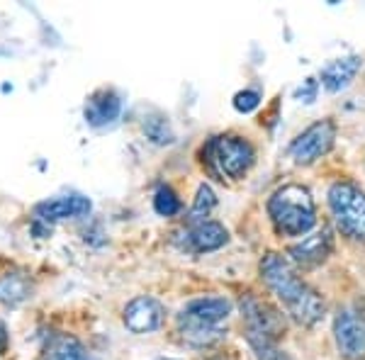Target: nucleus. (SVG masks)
<instances>
[{
  "instance_id": "nucleus-17",
  "label": "nucleus",
  "mask_w": 365,
  "mask_h": 360,
  "mask_svg": "<svg viewBox=\"0 0 365 360\" xmlns=\"http://www.w3.org/2000/svg\"><path fill=\"white\" fill-rule=\"evenodd\" d=\"M178 326L182 339L192 346H215L217 341L225 339V331L220 326H200V324H190V322H178Z\"/></svg>"
},
{
  "instance_id": "nucleus-9",
  "label": "nucleus",
  "mask_w": 365,
  "mask_h": 360,
  "mask_svg": "<svg viewBox=\"0 0 365 360\" xmlns=\"http://www.w3.org/2000/svg\"><path fill=\"white\" fill-rule=\"evenodd\" d=\"M91 200L83 195H63V197L44 200L34 207V217L42 222H61V220H73V217H83L91 212Z\"/></svg>"
},
{
  "instance_id": "nucleus-7",
  "label": "nucleus",
  "mask_w": 365,
  "mask_h": 360,
  "mask_svg": "<svg viewBox=\"0 0 365 360\" xmlns=\"http://www.w3.org/2000/svg\"><path fill=\"white\" fill-rule=\"evenodd\" d=\"M334 339L341 351V356L349 360L365 358V319L351 309L339 312L334 322Z\"/></svg>"
},
{
  "instance_id": "nucleus-6",
  "label": "nucleus",
  "mask_w": 365,
  "mask_h": 360,
  "mask_svg": "<svg viewBox=\"0 0 365 360\" xmlns=\"http://www.w3.org/2000/svg\"><path fill=\"white\" fill-rule=\"evenodd\" d=\"M334 139H336V127L331 120H322L309 129H304L299 137L290 144V158L297 166H309L324 153L331 151Z\"/></svg>"
},
{
  "instance_id": "nucleus-24",
  "label": "nucleus",
  "mask_w": 365,
  "mask_h": 360,
  "mask_svg": "<svg viewBox=\"0 0 365 360\" xmlns=\"http://www.w3.org/2000/svg\"><path fill=\"white\" fill-rule=\"evenodd\" d=\"M5 348H8V329L0 322V353H5Z\"/></svg>"
},
{
  "instance_id": "nucleus-20",
  "label": "nucleus",
  "mask_w": 365,
  "mask_h": 360,
  "mask_svg": "<svg viewBox=\"0 0 365 360\" xmlns=\"http://www.w3.org/2000/svg\"><path fill=\"white\" fill-rule=\"evenodd\" d=\"M144 132H146V137L151 141H156V144H170V141H173V132H170L168 122L163 120V117H149V120L144 122Z\"/></svg>"
},
{
  "instance_id": "nucleus-22",
  "label": "nucleus",
  "mask_w": 365,
  "mask_h": 360,
  "mask_svg": "<svg viewBox=\"0 0 365 360\" xmlns=\"http://www.w3.org/2000/svg\"><path fill=\"white\" fill-rule=\"evenodd\" d=\"M258 105H261V96H258L256 91H241L234 96V108H237L239 112H244V115L253 112Z\"/></svg>"
},
{
  "instance_id": "nucleus-25",
  "label": "nucleus",
  "mask_w": 365,
  "mask_h": 360,
  "mask_svg": "<svg viewBox=\"0 0 365 360\" xmlns=\"http://www.w3.org/2000/svg\"><path fill=\"white\" fill-rule=\"evenodd\" d=\"M156 360H173V358H156Z\"/></svg>"
},
{
  "instance_id": "nucleus-2",
  "label": "nucleus",
  "mask_w": 365,
  "mask_h": 360,
  "mask_svg": "<svg viewBox=\"0 0 365 360\" xmlns=\"http://www.w3.org/2000/svg\"><path fill=\"white\" fill-rule=\"evenodd\" d=\"M268 215L282 236H304L317 224L314 200L302 185L278 187L268 200Z\"/></svg>"
},
{
  "instance_id": "nucleus-4",
  "label": "nucleus",
  "mask_w": 365,
  "mask_h": 360,
  "mask_svg": "<svg viewBox=\"0 0 365 360\" xmlns=\"http://www.w3.org/2000/svg\"><path fill=\"white\" fill-rule=\"evenodd\" d=\"M205 158L220 175L237 180L253 166L256 151H253L249 141L241 137H217L205 149Z\"/></svg>"
},
{
  "instance_id": "nucleus-23",
  "label": "nucleus",
  "mask_w": 365,
  "mask_h": 360,
  "mask_svg": "<svg viewBox=\"0 0 365 360\" xmlns=\"http://www.w3.org/2000/svg\"><path fill=\"white\" fill-rule=\"evenodd\" d=\"M317 91H319V83H317L314 78H307L295 91V98L302 100V103H314V100H317Z\"/></svg>"
},
{
  "instance_id": "nucleus-10",
  "label": "nucleus",
  "mask_w": 365,
  "mask_h": 360,
  "mask_svg": "<svg viewBox=\"0 0 365 360\" xmlns=\"http://www.w3.org/2000/svg\"><path fill=\"white\" fill-rule=\"evenodd\" d=\"M334 249V236L331 229L322 227L319 232H314L307 239H302L290 249V258L302 268H314V265L324 263L329 258V253Z\"/></svg>"
},
{
  "instance_id": "nucleus-13",
  "label": "nucleus",
  "mask_w": 365,
  "mask_h": 360,
  "mask_svg": "<svg viewBox=\"0 0 365 360\" xmlns=\"http://www.w3.org/2000/svg\"><path fill=\"white\" fill-rule=\"evenodd\" d=\"M229 241V232L220 222H202L185 234V246L195 253H207L222 249Z\"/></svg>"
},
{
  "instance_id": "nucleus-12",
  "label": "nucleus",
  "mask_w": 365,
  "mask_h": 360,
  "mask_svg": "<svg viewBox=\"0 0 365 360\" xmlns=\"http://www.w3.org/2000/svg\"><path fill=\"white\" fill-rule=\"evenodd\" d=\"M120 112H122V100L115 91H98L96 96L88 98L83 115L88 125L103 127L115 122L120 117Z\"/></svg>"
},
{
  "instance_id": "nucleus-11",
  "label": "nucleus",
  "mask_w": 365,
  "mask_h": 360,
  "mask_svg": "<svg viewBox=\"0 0 365 360\" xmlns=\"http://www.w3.org/2000/svg\"><path fill=\"white\" fill-rule=\"evenodd\" d=\"M229 312H232V302L225 297H200L192 299L180 312L178 322L200 324V326H217V324L229 317Z\"/></svg>"
},
{
  "instance_id": "nucleus-26",
  "label": "nucleus",
  "mask_w": 365,
  "mask_h": 360,
  "mask_svg": "<svg viewBox=\"0 0 365 360\" xmlns=\"http://www.w3.org/2000/svg\"><path fill=\"white\" fill-rule=\"evenodd\" d=\"M217 360H220V358H217Z\"/></svg>"
},
{
  "instance_id": "nucleus-19",
  "label": "nucleus",
  "mask_w": 365,
  "mask_h": 360,
  "mask_svg": "<svg viewBox=\"0 0 365 360\" xmlns=\"http://www.w3.org/2000/svg\"><path fill=\"white\" fill-rule=\"evenodd\" d=\"M154 210H156L161 217H173V215H178V212H180V200H178V195L170 190V187L161 185V187L156 190V197H154Z\"/></svg>"
},
{
  "instance_id": "nucleus-1",
  "label": "nucleus",
  "mask_w": 365,
  "mask_h": 360,
  "mask_svg": "<svg viewBox=\"0 0 365 360\" xmlns=\"http://www.w3.org/2000/svg\"><path fill=\"white\" fill-rule=\"evenodd\" d=\"M261 277L268 285V290L285 304L287 314L295 319L302 326H312L324 317L327 304H324L322 294L314 292L302 277L297 275V270L292 268V263L280 253H268L261 261Z\"/></svg>"
},
{
  "instance_id": "nucleus-5",
  "label": "nucleus",
  "mask_w": 365,
  "mask_h": 360,
  "mask_svg": "<svg viewBox=\"0 0 365 360\" xmlns=\"http://www.w3.org/2000/svg\"><path fill=\"white\" fill-rule=\"evenodd\" d=\"M241 317H244L249 334L266 336L270 341H278L285 334V317H282V312L275 309L266 299L253 297V294H246L241 299Z\"/></svg>"
},
{
  "instance_id": "nucleus-15",
  "label": "nucleus",
  "mask_w": 365,
  "mask_h": 360,
  "mask_svg": "<svg viewBox=\"0 0 365 360\" xmlns=\"http://www.w3.org/2000/svg\"><path fill=\"white\" fill-rule=\"evenodd\" d=\"M44 360H96L93 353L73 336H54L46 346Z\"/></svg>"
},
{
  "instance_id": "nucleus-16",
  "label": "nucleus",
  "mask_w": 365,
  "mask_h": 360,
  "mask_svg": "<svg viewBox=\"0 0 365 360\" xmlns=\"http://www.w3.org/2000/svg\"><path fill=\"white\" fill-rule=\"evenodd\" d=\"M32 297V285L25 275H17V273H10L0 280V302L3 304H20L25 299Z\"/></svg>"
},
{
  "instance_id": "nucleus-3",
  "label": "nucleus",
  "mask_w": 365,
  "mask_h": 360,
  "mask_svg": "<svg viewBox=\"0 0 365 360\" xmlns=\"http://www.w3.org/2000/svg\"><path fill=\"white\" fill-rule=\"evenodd\" d=\"M329 207L339 227L351 239L365 241V192L353 182H334L329 190Z\"/></svg>"
},
{
  "instance_id": "nucleus-21",
  "label": "nucleus",
  "mask_w": 365,
  "mask_h": 360,
  "mask_svg": "<svg viewBox=\"0 0 365 360\" xmlns=\"http://www.w3.org/2000/svg\"><path fill=\"white\" fill-rule=\"evenodd\" d=\"M217 205V197L215 192H212L210 185H200L197 187V197H195V205H192V215L195 217H207L212 210H215Z\"/></svg>"
},
{
  "instance_id": "nucleus-18",
  "label": "nucleus",
  "mask_w": 365,
  "mask_h": 360,
  "mask_svg": "<svg viewBox=\"0 0 365 360\" xmlns=\"http://www.w3.org/2000/svg\"><path fill=\"white\" fill-rule=\"evenodd\" d=\"M246 341H249V346L253 348V353H256L258 360H292L285 351H280L275 341L266 339V336L246 331Z\"/></svg>"
},
{
  "instance_id": "nucleus-14",
  "label": "nucleus",
  "mask_w": 365,
  "mask_h": 360,
  "mask_svg": "<svg viewBox=\"0 0 365 360\" xmlns=\"http://www.w3.org/2000/svg\"><path fill=\"white\" fill-rule=\"evenodd\" d=\"M363 66L361 56H344L331 61L329 66H324L322 71V86L327 88L329 93H339L344 88L351 86V81L356 78V73Z\"/></svg>"
},
{
  "instance_id": "nucleus-8",
  "label": "nucleus",
  "mask_w": 365,
  "mask_h": 360,
  "mask_svg": "<svg viewBox=\"0 0 365 360\" xmlns=\"http://www.w3.org/2000/svg\"><path fill=\"white\" fill-rule=\"evenodd\" d=\"M166 309L154 297H137L127 304L125 309V326L132 334H151L161 329Z\"/></svg>"
}]
</instances>
